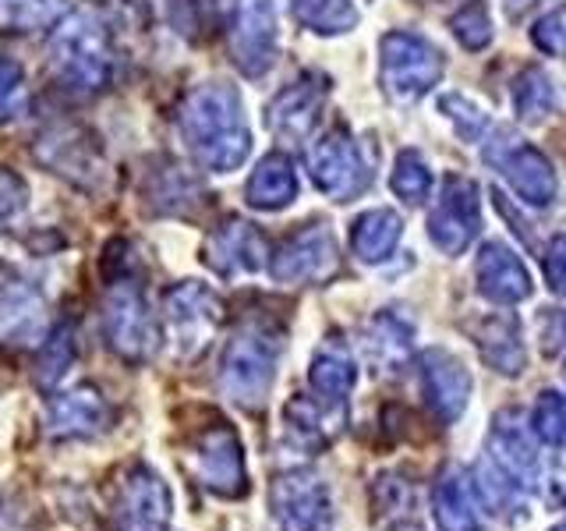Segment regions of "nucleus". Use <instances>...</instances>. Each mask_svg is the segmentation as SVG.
<instances>
[{
	"label": "nucleus",
	"mask_w": 566,
	"mask_h": 531,
	"mask_svg": "<svg viewBox=\"0 0 566 531\" xmlns=\"http://www.w3.org/2000/svg\"><path fill=\"white\" fill-rule=\"evenodd\" d=\"M188 468L195 482L220 500H241L248 492V468L238 433L227 421L206 425L188 447Z\"/></svg>",
	"instance_id": "obj_4"
},
{
	"label": "nucleus",
	"mask_w": 566,
	"mask_h": 531,
	"mask_svg": "<svg viewBox=\"0 0 566 531\" xmlns=\"http://www.w3.org/2000/svg\"><path fill=\"white\" fill-rule=\"evenodd\" d=\"M273 521L280 531H333L329 492L312 471H287L270 489Z\"/></svg>",
	"instance_id": "obj_7"
},
{
	"label": "nucleus",
	"mask_w": 566,
	"mask_h": 531,
	"mask_svg": "<svg viewBox=\"0 0 566 531\" xmlns=\"http://www.w3.org/2000/svg\"><path fill=\"white\" fill-rule=\"evenodd\" d=\"M482 227V209H478V188L468 177H447L436 209L429 212V238L442 256H460L474 241Z\"/></svg>",
	"instance_id": "obj_9"
},
{
	"label": "nucleus",
	"mask_w": 566,
	"mask_h": 531,
	"mask_svg": "<svg viewBox=\"0 0 566 531\" xmlns=\"http://www.w3.org/2000/svg\"><path fill=\"white\" fill-rule=\"evenodd\" d=\"M103 333L124 362H142L149 358V351L156 347V326L153 315L146 309L138 283L117 280L103 305Z\"/></svg>",
	"instance_id": "obj_5"
},
{
	"label": "nucleus",
	"mask_w": 566,
	"mask_h": 531,
	"mask_svg": "<svg viewBox=\"0 0 566 531\" xmlns=\"http://www.w3.org/2000/svg\"><path fill=\"white\" fill-rule=\"evenodd\" d=\"M531 433L535 429H527L517 412H500L492 421V436H489V457L521 489H527L538 475V447H535V436Z\"/></svg>",
	"instance_id": "obj_16"
},
{
	"label": "nucleus",
	"mask_w": 566,
	"mask_h": 531,
	"mask_svg": "<svg viewBox=\"0 0 566 531\" xmlns=\"http://www.w3.org/2000/svg\"><path fill=\"white\" fill-rule=\"evenodd\" d=\"M365 347H368V358L382 365V368H394L407 358L411 351V330H407L397 315H376L368 323V336H365Z\"/></svg>",
	"instance_id": "obj_25"
},
{
	"label": "nucleus",
	"mask_w": 566,
	"mask_h": 531,
	"mask_svg": "<svg viewBox=\"0 0 566 531\" xmlns=\"http://www.w3.org/2000/svg\"><path fill=\"white\" fill-rule=\"evenodd\" d=\"M43 425H46V436L57 442L93 439V436L106 433V425H111V404L99 397V389L75 386L46 404Z\"/></svg>",
	"instance_id": "obj_13"
},
{
	"label": "nucleus",
	"mask_w": 566,
	"mask_h": 531,
	"mask_svg": "<svg viewBox=\"0 0 566 531\" xmlns=\"http://www.w3.org/2000/svg\"><path fill=\"white\" fill-rule=\"evenodd\" d=\"M453 35L468 50H482L492 40V22H489V11L485 4H468L453 14Z\"/></svg>",
	"instance_id": "obj_34"
},
{
	"label": "nucleus",
	"mask_w": 566,
	"mask_h": 531,
	"mask_svg": "<svg viewBox=\"0 0 566 531\" xmlns=\"http://www.w3.org/2000/svg\"><path fill=\"white\" fill-rule=\"evenodd\" d=\"M336 266H340V252H336L333 230L326 223H312L283 241L270 270L280 283H323L336 273Z\"/></svg>",
	"instance_id": "obj_10"
},
{
	"label": "nucleus",
	"mask_w": 566,
	"mask_h": 531,
	"mask_svg": "<svg viewBox=\"0 0 566 531\" xmlns=\"http://www.w3.org/2000/svg\"><path fill=\"white\" fill-rule=\"evenodd\" d=\"M291 8L315 32H344L358 22L350 0H291Z\"/></svg>",
	"instance_id": "obj_27"
},
{
	"label": "nucleus",
	"mask_w": 566,
	"mask_h": 531,
	"mask_svg": "<svg viewBox=\"0 0 566 531\" xmlns=\"http://www.w3.org/2000/svg\"><path fill=\"white\" fill-rule=\"evenodd\" d=\"M326 85L318 75H305L270 103V128L280 138H305L315 128L318 106H323Z\"/></svg>",
	"instance_id": "obj_18"
},
{
	"label": "nucleus",
	"mask_w": 566,
	"mask_h": 531,
	"mask_svg": "<svg viewBox=\"0 0 566 531\" xmlns=\"http://www.w3.org/2000/svg\"><path fill=\"white\" fill-rule=\"evenodd\" d=\"M230 46L244 75H265L276 61V14L273 0H238L230 22Z\"/></svg>",
	"instance_id": "obj_11"
},
{
	"label": "nucleus",
	"mask_w": 566,
	"mask_h": 531,
	"mask_svg": "<svg viewBox=\"0 0 566 531\" xmlns=\"http://www.w3.org/2000/svg\"><path fill=\"white\" fill-rule=\"evenodd\" d=\"M474 273H478V291L489 301H495V305H517V301L531 294V277L524 270V262L500 241H489L482 248V256L474 262Z\"/></svg>",
	"instance_id": "obj_17"
},
{
	"label": "nucleus",
	"mask_w": 566,
	"mask_h": 531,
	"mask_svg": "<svg viewBox=\"0 0 566 531\" xmlns=\"http://www.w3.org/2000/svg\"><path fill=\"white\" fill-rule=\"evenodd\" d=\"M294 195H297V174L283 153L265 156L259 170L252 174V181H248V202L259 209H280L294 202Z\"/></svg>",
	"instance_id": "obj_23"
},
{
	"label": "nucleus",
	"mask_w": 566,
	"mask_h": 531,
	"mask_svg": "<svg viewBox=\"0 0 566 531\" xmlns=\"http://www.w3.org/2000/svg\"><path fill=\"white\" fill-rule=\"evenodd\" d=\"M276 358H280V333L262 323V319H248V323L230 336L220 362V389L241 407H262L270 397L276 379Z\"/></svg>",
	"instance_id": "obj_2"
},
{
	"label": "nucleus",
	"mask_w": 566,
	"mask_h": 531,
	"mask_svg": "<svg viewBox=\"0 0 566 531\" xmlns=\"http://www.w3.org/2000/svg\"><path fill=\"white\" fill-rule=\"evenodd\" d=\"M439 106H442V114H447V117L457 124V132L464 135L468 142H478V138H482L485 124H489V117L482 114V106H474L468 96H460V93L442 96Z\"/></svg>",
	"instance_id": "obj_33"
},
{
	"label": "nucleus",
	"mask_w": 566,
	"mask_h": 531,
	"mask_svg": "<svg viewBox=\"0 0 566 531\" xmlns=\"http://www.w3.org/2000/svg\"><path fill=\"white\" fill-rule=\"evenodd\" d=\"M474 492H478V500H482L492 513H506L513 507V500H517V492L521 486L513 482V478L495 465L492 457H482L478 460V468H474Z\"/></svg>",
	"instance_id": "obj_26"
},
{
	"label": "nucleus",
	"mask_w": 566,
	"mask_h": 531,
	"mask_svg": "<svg viewBox=\"0 0 566 531\" xmlns=\"http://www.w3.org/2000/svg\"><path fill=\"white\" fill-rule=\"evenodd\" d=\"M185 135L209 170H234L248 156V128L238 93L223 85L199 88L185 106Z\"/></svg>",
	"instance_id": "obj_1"
},
{
	"label": "nucleus",
	"mask_w": 566,
	"mask_h": 531,
	"mask_svg": "<svg viewBox=\"0 0 566 531\" xmlns=\"http://www.w3.org/2000/svg\"><path fill=\"white\" fill-rule=\"evenodd\" d=\"M283 418H287V436L294 442H301L305 450L329 447L347 425V412H344L340 400L315 404L312 397H294L287 404V412H283Z\"/></svg>",
	"instance_id": "obj_19"
},
{
	"label": "nucleus",
	"mask_w": 566,
	"mask_h": 531,
	"mask_svg": "<svg viewBox=\"0 0 566 531\" xmlns=\"http://www.w3.org/2000/svg\"><path fill=\"white\" fill-rule=\"evenodd\" d=\"M400 217L394 209H371L365 217L354 220V230H350V248L354 256L365 259V262H382L389 252L397 248L400 241Z\"/></svg>",
	"instance_id": "obj_24"
},
{
	"label": "nucleus",
	"mask_w": 566,
	"mask_h": 531,
	"mask_svg": "<svg viewBox=\"0 0 566 531\" xmlns=\"http://www.w3.org/2000/svg\"><path fill=\"white\" fill-rule=\"evenodd\" d=\"M206 259L217 273L223 277H238V273H252L265 259V241L259 238L255 227L248 223H227L223 230L209 238L206 244Z\"/></svg>",
	"instance_id": "obj_21"
},
{
	"label": "nucleus",
	"mask_w": 566,
	"mask_h": 531,
	"mask_svg": "<svg viewBox=\"0 0 566 531\" xmlns=\"http://www.w3.org/2000/svg\"><path fill=\"white\" fill-rule=\"evenodd\" d=\"M474 344L482 347V358L503 372V376H521L524 372V344H521V326L513 315H485L468 326Z\"/></svg>",
	"instance_id": "obj_22"
},
{
	"label": "nucleus",
	"mask_w": 566,
	"mask_h": 531,
	"mask_svg": "<svg viewBox=\"0 0 566 531\" xmlns=\"http://www.w3.org/2000/svg\"><path fill=\"white\" fill-rule=\"evenodd\" d=\"M513 106H517L521 121H542L545 114H553L556 93H553V82L545 79V71L538 67L524 71L517 85H513Z\"/></svg>",
	"instance_id": "obj_28"
},
{
	"label": "nucleus",
	"mask_w": 566,
	"mask_h": 531,
	"mask_svg": "<svg viewBox=\"0 0 566 531\" xmlns=\"http://www.w3.org/2000/svg\"><path fill=\"white\" fill-rule=\"evenodd\" d=\"M220 298L202 283H181L167 294V319L174 341L185 354H195L209 344L212 330L220 326Z\"/></svg>",
	"instance_id": "obj_12"
},
{
	"label": "nucleus",
	"mask_w": 566,
	"mask_h": 531,
	"mask_svg": "<svg viewBox=\"0 0 566 531\" xmlns=\"http://www.w3.org/2000/svg\"><path fill=\"white\" fill-rule=\"evenodd\" d=\"M542 492H545V500L553 503V507H566V457L559 460L553 471L545 475Z\"/></svg>",
	"instance_id": "obj_38"
},
{
	"label": "nucleus",
	"mask_w": 566,
	"mask_h": 531,
	"mask_svg": "<svg viewBox=\"0 0 566 531\" xmlns=\"http://www.w3.org/2000/svg\"><path fill=\"white\" fill-rule=\"evenodd\" d=\"M71 362H75V336H71V330L53 333L50 344L40 354V362H35V383L43 389H53L67 376Z\"/></svg>",
	"instance_id": "obj_30"
},
{
	"label": "nucleus",
	"mask_w": 566,
	"mask_h": 531,
	"mask_svg": "<svg viewBox=\"0 0 566 531\" xmlns=\"http://www.w3.org/2000/svg\"><path fill=\"white\" fill-rule=\"evenodd\" d=\"M531 40H535L538 50L553 53V58H566V8H556L538 18V25L531 29Z\"/></svg>",
	"instance_id": "obj_36"
},
{
	"label": "nucleus",
	"mask_w": 566,
	"mask_h": 531,
	"mask_svg": "<svg viewBox=\"0 0 566 531\" xmlns=\"http://www.w3.org/2000/svg\"><path fill=\"white\" fill-rule=\"evenodd\" d=\"M553 531H566V521H563V524H556V528H553Z\"/></svg>",
	"instance_id": "obj_39"
},
{
	"label": "nucleus",
	"mask_w": 566,
	"mask_h": 531,
	"mask_svg": "<svg viewBox=\"0 0 566 531\" xmlns=\"http://www.w3.org/2000/svg\"><path fill=\"white\" fill-rule=\"evenodd\" d=\"M542 270H545V283H548V288L566 298V235L548 241L545 256H542Z\"/></svg>",
	"instance_id": "obj_37"
},
{
	"label": "nucleus",
	"mask_w": 566,
	"mask_h": 531,
	"mask_svg": "<svg viewBox=\"0 0 566 531\" xmlns=\"http://www.w3.org/2000/svg\"><path fill=\"white\" fill-rule=\"evenodd\" d=\"M531 429L542 442L548 447H563L566 450V397L559 394H542L538 404H535V415H531Z\"/></svg>",
	"instance_id": "obj_31"
},
{
	"label": "nucleus",
	"mask_w": 566,
	"mask_h": 531,
	"mask_svg": "<svg viewBox=\"0 0 566 531\" xmlns=\"http://www.w3.org/2000/svg\"><path fill=\"white\" fill-rule=\"evenodd\" d=\"M174 518V500L167 482L146 465H135L120 478L114 521L117 531H167Z\"/></svg>",
	"instance_id": "obj_8"
},
{
	"label": "nucleus",
	"mask_w": 566,
	"mask_h": 531,
	"mask_svg": "<svg viewBox=\"0 0 566 531\" xmlns=\"http://www.w3.org/2000/svg\"><path fill=\"white\" fill-rule=\"evenodd\" d=\"M432 513H436L439 531H478L482 528L474 482L460 468H447L439 475V482L432 489Z\"/></svg>",
	"instance_id": "obj_20"
},
{
	"label": "nucleus",
	"mask_w": 566,
	"mask_h": 531,
	"mask_svg": "<svg viewBox=\"0 0 566 531\" xmlns=\"http://www.w3.org/2000/svg\"><path fill=\"white\" fill-rule=\"evenodd\" d=\"M35 305H40V294L25 283H0V330L25 319Z\"/></svg>",
	"instance_id": "obj_35"
},
{
	"label": "nucleus",
	"mask_w": 566,
	"mask_h": 531,
	"mask_svg": "<svg viewBox=\"0 0 566 531\" xmlns=\"http://www.w3.org/2000/svg\"><path fill=\"white\" fill-rule=\"evenodd\" d=\"M394 191L400 195V199H407V202L429 199V191H432V174H429V167H424V159H421L415 149L400 153L397 170H394Z\"/></svg>",
	"instance_id": "obj_32"
},
{
	"label": "nucleus",
	"mask_w": 566,
	"mask_h": 531,
	"mask_svg": "<svg viewBox=\"0 0 566 531\" xmlns=\"http://www.w3.org/2000/svg\"><path fill=\"white\" fill-rule=\"evenodd\" d=\"M308 170L318 191H326L336 202H350L368 188V167L361 149L354 146L344 128L326 132L308 149Z\"/></svg>",
	"instance_id": "obj_6"
},
{
	"label": "nucleus",
	"mask_w": 566,
	"mask_h": 531,
	"mask_svg": "<svg viewBox=\"0 0 566 531\" xmlns=\"http://www.w3.org/2000/svg\"><path fill=\"white\" fill-rule=\"evenodd\" d=\"M442 75L439 50L415 32H386L379 43V82L382 93L407 106L421 100Z\"/></svg>",
	"instance_id": "obj_3"
},
{
	"label": "nucleus",
	"mask_w": 566,
	"mask_h": 531,
	"mask_svg": "<svg viewBox=\"0 0 566 531\" xmlns=\"http://www.w3.org/2000/svg\"><path fill=\"white\" fill-rule=\"evenodd\" d=\"M312 386L323 394L326 400H340L347 389L354 386V365L350 358H344V354H318V358L312 362Z\"/></svg>",
	"instance_id": "obj_29"
},
{
	"label": "nucleus",
	"mask_w": 566,
	"mask_h": 531,
	"mask_svg": "<svg viewBox=\"0 0 566 531\" xmlns=\"http://www.w3.org/2000/svg\"><path fill=\"white\" fill-rule=\"evenodd\" d=\"M492 164L506 174L510 188L531 206H548L556 199V170L545 159L542 149L527 146V142H506V146L492 149Z\"/></svg>",
	"instance_id": "obj_15"
},
{
	"label": "nucleus",
	"mask_w": 566,
	"mask_h": 531,
	"mask_svg": "<svg viewBox=\"0 0 566 531\" xmlns=\"http://www.w3.org/2000/svg\"><path fill=\"white\" fill-rule=\"evenodd\" d=\"M418 365H421V389H424V400H429V407H432V415L442 425L457 421L460 415H464L468 397H471L468 368L442 347L424 351Z\"/></svg>",
	"instance_id": "obj_14"
}]
</instances>
